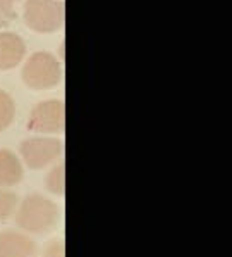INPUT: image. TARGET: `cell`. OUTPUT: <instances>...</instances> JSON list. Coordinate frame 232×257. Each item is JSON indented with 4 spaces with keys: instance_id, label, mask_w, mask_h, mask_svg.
<instances>
[{
    "instance_id": "9c48e42d",
    "label": "cell",
    "mask_w": 232,
    "mask_h": 257,
    "mask_svg": "<svg viewBox=\"0 0 232 257\" xmlns=\"http://www.w3.org/2000/svg\"><path fill=\"white\" fill-rule=\"evenodd\" d=\"M46 188L55 195H64L66 193V168L64 164H58L50 171L46 176Z\"/></svg>"
},
{
    "instance_id": "7c38bea8",
    "label": "cell",
    "mask_w": 232,
    "mask_h": 257,
    "mask_svg": "<svg viewBox=\"0 0 232 257\" xmlns=\"http://www.w3.org/2000/svg\"><path fill=\"white\" fill-rule=\"evenodd\" d=\"M16 2L18 0H0V16L2 18H6L7 21L9 19H16Z\"/></svg>"
},
{
    "instance_id": "7a4b0ae2",
    "label": "cell",
    "mask_w": 232,
    "mask_h": 257,
    "mask_svg": "<svg viewBox=\"0 0 232 257\" xmlns=\"http://www.w3.org/2000/svg\"><path fill=\"white\" fill-rule=\"evenodd\" d=\"M64 11L60 0H28L24 21L38 33H54L64 25Z\"/></svg>"
},
{
    "instance_id": "3957f363",
    "label": "cell",
    "mask_w": 232,
    "mask_h": 257,
    "mask_svg": "<svg viewBox=\"0 0 232 257\" xmlns=\"http://www.w3.org/2000/svg\"><path fill=\"white\" fill-rule=\"evenodd\" d=\"M60 80V66L54 55L38 52L30 57L22 69V81L33 90L54 88Z\"/></svg>"
},
{
    "instance_id": "277c9868",
    "label": "cell",
    "mask_w": 232,
    "mask_h": 257,
    "mask_svg": "<svg viewBox=\"0 0 232 257\" xmlns=\"http://www.w3.org/2000/svg\"><path fill=\"white\" fill-rule=\"evenodd\" d=\"M60 142L55 138H28L21 145V154L28 168L43 169L60 156Z\"/></svg>"
},
{
    "instance_id": "4fadbf2b",
    "label": "cell",
    "mask_w": 232,
    "mask_h": 257,
    "mask_svg": "<svg viewBox=\"0 0 232 257\" xmlns=\"http://www.w3.org/2000/svg\"><path fill=\"white\" fill-rule=\"evenodd\" d=\"M7 25V19L6 18H2V16H0V28H4Z\"/></svg>"
},
{
    "instance_id": "ba28073f",
    "label": "cell",
    "mask_w": 232,
    "mask_h": 257,
    "mask_svg": "<svg viewBox=\"0 0 232 257\" xmlns=\"http://www.w3.org/2000/svg\"><path fill=\"white\" fill-rule=\"evenodd\" d=\"M22 180L19 159L9 150H0V187H12Z\"/></svg>"
},
{
    "instance_id": "8992f818",
    "label": "cell",
    "mask_w": 232,
    "mask_h": 257,
    "mask_svg": "<svg viewBox=\"0 0 232 257\" xmlns=\"http://www.w3.org/2000/svg\"><path fill=\"white\" fill-rule=\"evenodd\" d=\"M26 45L14 33H0V69H12L22 61Z\"/></svg>"
},
{
    "instance_id": "30bf717a",
    "label": "cell",
    "mask_w": 232,
    "mask_h": 257,
    "mask_svg": "<svg viewBox=\"0 0 232 257\" xmlns=\"http://www.w3.org/2000/svg\"><path fill=\"white\" fill-rule=\"evenodd\" d=\"M14 112L16 107L10 95L0 90V132H4V130L10 126V122L14 119Z\"/></svg>"
},
{
    "instance_id": "8fae6325",
    "label": "cell",
    "mask_w": 232,
    "mask_h": 257,
    "mask_svg": "<svg viewBox=\"0 0 232 257\" xmlns=\"http://www.w3.org/2000/svg\"><path fill=\"white\" fill-rule=\"evenodd\" d=\"M16 205H18V197L10 192L0 190V221L7 219V217L12 214Z\"/></svg>"
},
{
    "instance_id": "5b68a950",
    "label": "cell",
    "mask_w": 232,
    "mask_h": 257,
    "mask_svg": "<svg viewBox=\"0 0 232 257\" xmlns=\"http://www.w3.org/2000/svg\"><path fill=\"white\" fill-rule=\"evenodd\" d=\"M28 128L31 132L55 133L64 130V104L58 100H46L34 105L31 110Z\"/></svg>"
},
{
    "instance_id": "52a82bcc",
    "label": "cell",
    "mask_w": 232,
    "mask_h": 257,
    "mask_svg": "<svg viewBox=\"0 0 232 257\" xmlns=\"http://www.w3.org/2000/svg\"><path fill=\"white\" fill-rule=\"evenodd\" d=\"M33 240L16 231L0 233V255H34Z\"/></svg>"
},
{
    "instance_id": "6da1fadb",
    "label": "cell",
    "mask_w": 232,
    "mask_h": 257,
    "mask_svg": "<svg viewBox=\"0 0 232 257\" xmlns=\"http://www.w3.org/2000/svg\"><path fill=\"white\" fill-rule=\"evenodd\" d=\"M58 219V209L52 200L42 195H30L21 204L18 212V224L22 230L30 233H43L52 231Z\"/></svg>"
}]
</instances>
